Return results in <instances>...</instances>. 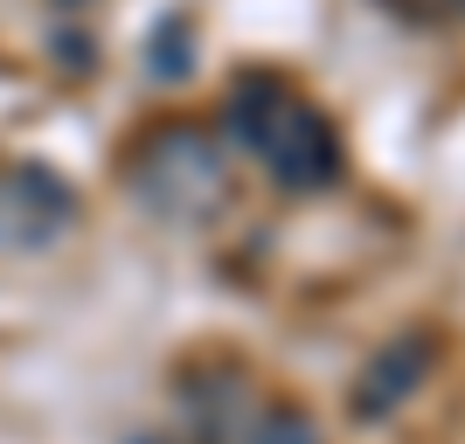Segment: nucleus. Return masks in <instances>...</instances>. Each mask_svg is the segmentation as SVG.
<instances>
[{
  "instance_id": "obj_1",
  "label": "nucleus",
  "mask_w": 465,
  "mask_h": 444,
  "mask_svg": "<svg viewBox=\"0 0 465 444\" xmlns=\"http://www.w3.org/2000/svg\"><path fill=\"white\" fill-rule=\"evenodd\" d=\"M230 133L243 139V146L272 167V181L292 188V194H312V188H333V181H341V133H333L292 84L264 77V70L236 77Z\"/></svg>"
},
{
  "instance_id": "obj_4",
  "label": "nucleus",
  "mask_w": 465,
  "mask_h": 444,
  "mask_svg": "<svg viewBox=\"0 0 465 444\" xmlns=\"http://www.w3.org/2000/svg\"><path fill=\"white\" fill-rule=\"evenodd\" d=\"M430 361H438V340H430V333H396V340L361 368V382H354V417H389L396 403H410V396L424 389Z\"/></svg>"
},
{
  "instance_id": "obj_3",
  "label": "nucleus",
  "mask_w": 465,
  "mask_h": 444,
  "mask_svg": "<svg viewBox=\"0 0 465 444\" xmlns=\"http://www.w3.org/2000/svg\"><path fill=\"white\" fill-rule=\"evenodd\" d=\"M77 215V194L42 167H7L0 174V243H49Z\"/></svg>"
},
{
  "instance_id": "obj_5",
  "label": "nucleus",
  "mask_w": 465,
  "mask_h": 444,
  "mask_svg": "<svg viewBox=\"0 0 465 444\" xmlns=\"http://www.w3.org/2000/svg\"><path fill=\"white\" fill-rule=\"evenodd\" d=\"M243 444H320V430H312V417L299 403H272L251 430H243Z\"/></svg>"
},
{
  "instance_id": "obj_2",
  "label": "nucleus",
  "mask_w": 465,
  "mask_h": 444,
  "mask_svg": "<svg viewBox=\"0 0 465 444\" xmlns=\"http://www.w3.org/2000/svg\"><path fill=\"white\" fill-rule=\"evenodd\" d=\"M133 194L146 215H167L181 230L209 222L230 202V160H223L215 133H202V125H160L133 153Z\"/></svg>"
}]
</instances>
